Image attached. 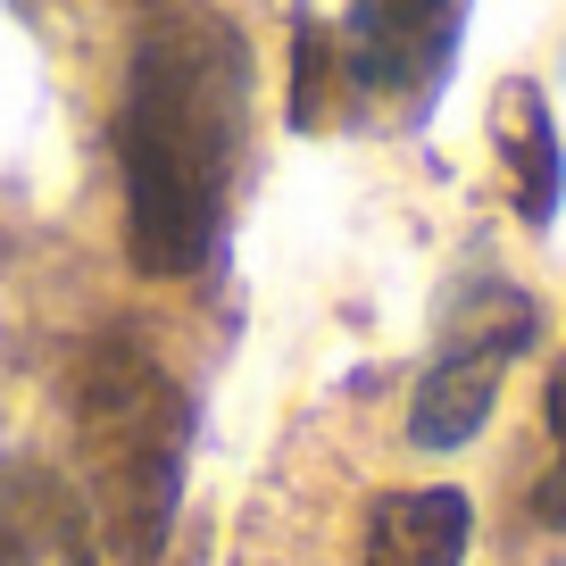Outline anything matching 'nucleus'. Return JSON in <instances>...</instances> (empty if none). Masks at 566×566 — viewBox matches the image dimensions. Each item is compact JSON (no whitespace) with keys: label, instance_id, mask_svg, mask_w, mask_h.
Here are the masks:
<instances>
[{"label":"nucleus","instance_id":"f257e3e1","mask_svg":"<svg viewBox=\"0 0 566 566\" xmlns=\"http://www.w3.org/2000/svg\"><path fill=\"white\" fill-rule=\"evenodd\" d=\"M250 125V51L217 25L150 34L117 101L125 250L142 275H192L226 233V184Z\"/></svg>","mask_w":566,"mask_h":566},{"label":"nucleus","instance_id":"f03ea898","mask_svg":"<svg viewBox=\"0 0 566 566\" xmlns=\"http://www.w3.org/2000/svg\"><path fill=\"white\" fill-rule=\"evenodd\" d=\"M75 424H84V450L101 467V500L125 558H150L184 475V400L167 367L134 342H92L75 367Z\"/></svg>","mask_w":566,"mask_h":566},{"label":"nucleus","instance_id":"7ed1b4c3","mask_svg":"<svg viewBox=\"0 0 566 566\" xmlns=\"http://www.w3.org/2000/svg\"><path fill=\"white\" fill-rule=\"evenodd\" d=\"M342 75L384 101H424L459 51V0H358L342 25Z\"/></svg>","mask_w":566,"mask_h":566},{"label":"nucleus","instance_id":"20e7f679","mask_svg":"<svg viewBox=\"0 0 566 566\" xmlns=\"http://www.w3.org/2000/svg\"><path fill=\"white\" fill-rule=\"evenodd\" d=\"M492 142H500V167H509V200L525 226H549L566 200V150H558V117H549L542 84L533 75H509L492 92Z\"/></svg>","mask_w":566,"mask_h":566},{"label":"nucleus","instance_id":"39448f33","mask_svg":"<svg viewBox=\"0 0 566 566\" xmlns=\"http://www.w3.org/2000/svg\"><path fill=\"white\" fill-rule=\"evenodd\" d=\"M467 533H475V509L450 483H424V492H384L367 516V549L358 566H459Z\"/></svg>","mask_w":566,"mask_h":566},{"label":"nucleus","instance_id":"423d86ee","mask_svg":"<svg viewBox=\"0 0 566 566\" xmlns=\"http://www.w3.org/2000/svg\"><path fill=\"white\" fill-rule=\"evenodd\" d=\"M500 375H509L500 350H442L424 367L417 400H408V442L417 450H467L483 424H492Z\"/></svg>","mask_w":566,"mask_h":566},{"label":"nucleus","instance_id":"0eeeda50","mask_svg":"<svg viewBox=\"0 0 566 566\" xmlns=\"http://www.w3.org/2000/svg\"><path fill=\"white\" fill-rule=\"evenodd\" d=\"M0 566H92L84 509L51 475H25V467L0 475Z\"/></svg>","mask_w":566,"mask_h":566},{"label":"nucleus","instance_id":"6e6552de","mask_svg":"<svg viewBox=\"0 0 566 566\" xmlns=\"http://www.w3.org/2000/svg\"><path fill=\"white\" fill-rule=\"evenodd\" d=\"M350 84V75H342V42L325 34V25H301V34H292V125H325L334 117V92Z\"/></svg>","mask_w":566,"mask_h":566},{"label":"nucleus","instance_id":"1a4fd4ad","mask_svg":"<svg viewBox=\"0 0 566 566\" xmlns=\"http://www.w3.org/2000/svg\"><path fill=\"white\" fill-rule=\"evenodd\" d=\"M542 417H549V442H558V475H566V358L549 367V391H542Z\"/></svg>","mask_w":566,"mask_h":566}]
</instances>
